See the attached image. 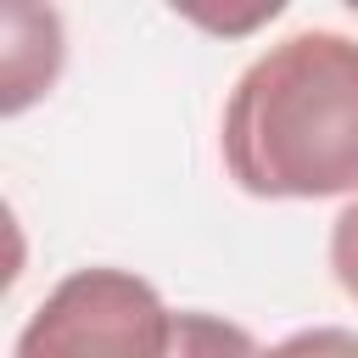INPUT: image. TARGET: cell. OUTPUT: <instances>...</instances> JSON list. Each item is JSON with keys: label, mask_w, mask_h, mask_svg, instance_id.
Returning <instances> with one entry per match:
<instances>
[{"label": "cell", "mask_w": 358, "mask_h": 358, "mask_svg": "<svg viewBox=\"0 0 358 358\" xmlns=\"http://www.w3.org/2000/svg\"><path fill=\"white\" fill-rule=\"evenodd\" d=\"M257 358H358V330L313 324V330H296V336H285L280 347H268Z\"/></svg>", "instance_id": "obj_3"}, {"label": "cell", "mask_w": 358, "mask_h": 358, "mask_svg": "<svg viewBox=\"0 0 358 358\" xmlns=\"http://www.w3.org/2000/svg\"><path fill=\"white\" fill-rule=\"evenodd\" d=\"M179 313L129 268L67 274L22 324L17 358H179Z\"/></svg>", "instance_id": "obj_2"}, {"label": "cell", "mask_w": 358, "mask_h": 358, "mask_svg": "<svg viewBox=\"0 0 358 358\" xmlns=\"http://www.w3.org/2000/svg\"><path fill=\"white\" fill-rule=\"evenodd\" d=\"M330 268L341 280V291L358 302V196L341 207V218L330 224Z\"/></svg>", "instance_id": "obj_4"}, {"label": "cell", "mask_w": 358, "mask_h": 358, "mask_svg": "<svg viewBox=\"0 0 358 358\" xmlns=\"http://www.w3.org/2000/svg\"><path fill=\"white\" fill-rule=\"evenodd\" d=\"M218 140L246 196L319 201L358 190V39L302 28L268 45L229 90Z\"/></svg>", "instance_id": "obj_1"}]
</instances>
